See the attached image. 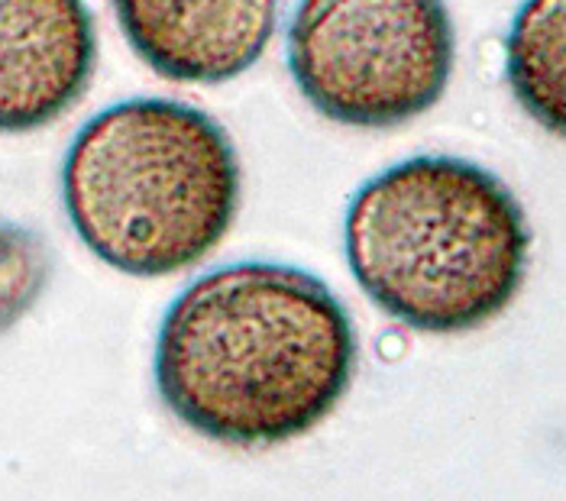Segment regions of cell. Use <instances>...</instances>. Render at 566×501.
<instances>
[{"instance_id":"cell-1","label":"cell","mask_w":566,"mask_h":501,"mask_svg":"<svg viewBox=\"0 0 566 501\" xmlns=\"http://www.w3.org/2000/svg\"><path fill=\"white\" fill-rule=\"evenodd\" d=\"M356 376V331L324 282L237 262L191 282L156 340V388L188 430L240 450L298 440Z\"/></svg>"},{"instance_id":"cell-2","label":"cell","mask_w":566,"mask_h":501,"mask_svg":"<svg viewBox=\"0 0 566 501\" xmlns=\"http://www.w3.org/2000/svg\"><path fill=\"white\" fill-rule=\"evenodd\" d=\"M344 243L356 285L392 321L421 334H467L522 292L531 230L495 171L418 156L356 191Z\"/></svg>"},{"instance_id":"cell-3","label":"cell","mask_w":566,"mask_h":501,"mask_svg":"<svg viewBox=\"0 0 566 501\" xmlns=\"http://www.w3.org/2000/svg\"><path fill=\"white\" fill-rule=\"evenodd\" d=\"M62 201L104 265L178 275L218 250L240 210V159L223 126L169 97L120 101L91 117L62 163Z\"/></svg>"},{"instance_id":"cell-4","label":"cell","mask_w":566,"mask_h":501,"mask_svg":"<svg viewBox=\"0 0 566 501\" xmlns=\"http://www.w3.org/2000/svg\"><path fill=\"white\" fill-rule=\"evenodd\" d=\"M457 62L443 0H302L289 23V72L327 121L389 129L428 114Z\"/></svg>"},{"instance_id":"cell-5","label":"cell","mask_w":566,"mask_h":501,"mask_svg":"<svg viewBox=\"0 0 566 501\" xmlns=\"http://www.w3.org/2000/svg\"><path fill=\"white\" fill-rule=\"evenodd\" d=\"M97 65L87 0H0V133H33L69 114Z\"/></svg>"},{"instance_id":"cell-6","label":"cell","mask_w":566,"mask_h":501,"mask_svg":"<svg viewBox=\"0 0 566 501\" xmlns=\"http://www.w3.org/2000/svg\"><path fill=\"white\" fill-rule=\"evenodd\" d=\"M133 52L178 84H223L250 72L275 33L279 0H114Z\"/></svg>"},{"instance_id":"cell-7","label":"cell","mask_w":566,"mask_h":501,"mask_svg":"<svg viewBox=\"0 0 566 501\" xmlns=\"http://www.w3.org/2000/svg\"><path fill=\"white\" fill-rule=\"evenodd\" d=\"M512 94L554 136L566 129V0H524L505 42Z\"/></svg>"},{"instance_id":"cell-8","label":"cell","mask_w":566,"mask_h":501,"mask_svg":"<svg viewBox=\"0 0 566 501\" xmlns=\"http://www.w3.org/2000/svg\"><path fill=\"white\" fill-rule=\"evenodd\" d=\"M52 259L30 227L0 220V336L10 334L43 298Z\"/></svg>"}]
</instances>
